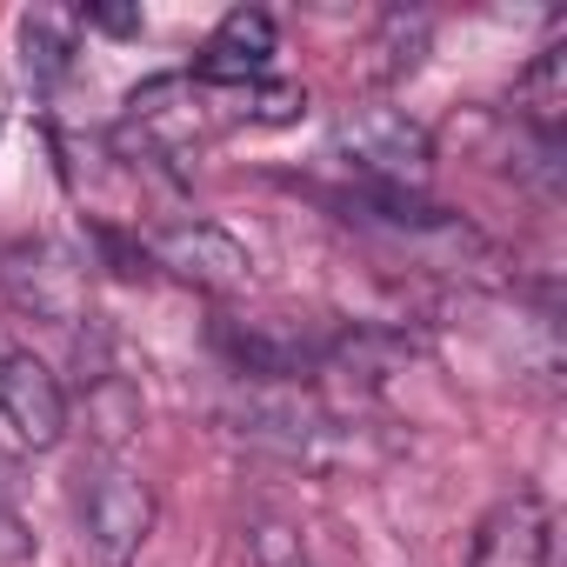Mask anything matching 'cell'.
<instances>
[{
	"label": "cell",
	"mask_w": 567,
	"mask_h": 567,
	"mask_svg": "<svg viewBox=\"0 0 567 567\" xmlns=\"http://www.w3.org/2000/svg\"><path fill=\"white\" fill-rule=\"evenodd\" d=\"M0 127H8V94H0Z\"/></svg>",
	"instance_id": "14"
},
{
	"label": "cell",
	"mask_w": 567,
	"mask_h": 567,
	"mask_svg": "<svg viewBox=\"0 0 567 567\" xmlns=\"http://www.w3.org/2000/svg\"><path fill=\"white\" fill-rule=\"evenodd\" d=\"M81 28H94V34H121V41H134V34L147 28V14H141V8H81Z\"/></svg>",
	"instance_id": "11"
},
{
	"label": "cell",
	"mask_w": 567,
	"mask_h": 567,
	"mask_svg": "<svg viewBox=\"0 0 567 567\" xmlns=\"http://www.w3.org/2000/svg\"><path fill=\"white\" fill-rule=\"evenodd\" d=\"M274 54H280V28L267 8H234L220 14V28L200 41L194 54V87H254L274 74Z\"/></svg>",
	"instance_id": "6"
},
{
	"label": "cell",
	"mask_w": 567,
	"mask_h": 567,
	"mask_svg": "<svg viewBox=\"0 0 567 567\" xmlns=\"http://www.w3.org/2000/svg\"><path fill=\"white\" fill-rule=\"evenodd\" d=\"M267 567H315V560H301V547H295V554H280V560H267Z\"/></svg>",
	"instance_id": "13"
},
{
	"label": "cell",
	"mask_w": 567,
	"mask_h": 567,
	"mask_svg": "<svg viewBox=\"0 0 567 567\" xmlns=\"http://www.w3.org/2000/svg\"><path fill=\"white\" fill-rule=\"evenodd\" d=\"M514 94H520V114H527L534 141H560V121H567V48H540Z\"/></svg>",
	"instance_id": "9"
},
{
	"label": "cell",
	"mask_w": 567,
	"mask_h": 567,
	"mask_svg": "<svg viewBox=\"0 0 567 567\" xmlns=\"http://www.w3.org/2000/svg\"><path fill=\"white\" fill-rule=\"evenodd\" d=\"M0 421H8L14 441L34 447V454L61 447L68 441V388H61V374L48 361L21 354V348H8V361H0Z\"/></svg>",
	"instance_id": "5"
},
{
	"label": "cell",
	"mask_w": 567,
	"mask_h": 567,
	"mask_svg": "<svg viewBox=\"0 0 567 567\" xmlns=\"http://www.w3.org/2000/svg\"><path fill=\"white\" fill-rule=\"evenodd\" d=\"M427 41H434V21H427V14H388L381 34L368 41V54H381V61H368L374 81H408V74L421 68Z\"/></svg>",
	"instance_id": "10"
},
{
	"label": "cell",
	"mask_w": 567,
	"mask_h": 567,
	"mask_svg": "<svg viewBox=\"0 0 567 567\" xmlns=\"http://www.w3.org/2000/svg\"><path fill=\"white\" fill-rule=\"evenodd\" d=\"M21 487H28L21 461H14V454H0V520H8V514L21 507Z\"/></svg>",
	"instance_id": "12"
},
{
	"label": "cell",
	"mask_w": 567,
	"mask_h": 567,
	"mask_svg": "<svg viewBox=\"0 0 567 567\" xmlns=\"http://www.w3.org/2000/svg\"><path fill=\"white\" fill-rule=\"evenodd\" d=\"M0 295L48 328H74L87 315V267L61 240H14L0 247Z\"/></svg>",
	"instance_id": "4"
},
{
	"label": "cell",
	"mask_w": 567,
	"mask_h": 567,
	"mask_svg": "<svg viewBox=\"0 0 567 567\" xmlns=\"http://www.w3.org/2000/svg\"><path fill=\"white\" fill-rule=\"evenodd\" d=\"M147 260L181 280L194 295H240L254 280V254L240 234H227L220 220H167L147 234Z\"/></svg>",
	"instance_id": "3"
},
{
	"label": "cell",
	"mask_w": 567,
	"mask_h": 567,
	"mask_svg": "<svg viewBox=\"0 0 567 567\" xmlns=\"http://www.w3.org/2000/svg\"><path fill=\"white\" fill-rule=\"evenodd\" d=\"M81 534L101 567H134L141 540L154 534V487L114 454L87 461L81 467Z\"/></svg>",
	"instance_id": "2"
},
{
	"label": "cell",
	"mask_w": 567,
	"mask_h": 567,
	"mask_svg": "<svg viewBox=\"0 0 567 567\" xmlns=\"http://www.w3.org/2000/svg\"><path fill=\"white\" fill-rule=\"evenodd\" d=\"M334 154L361 174V187H394V194H414L434 167V134L388 107V101H361L334 121Z\"/></svg>",
	"instance_id": "1"
},
{
	"label": "cell",
	"mask_w": 567,
	"mask_h": 567,
	"mask_svg": "<svg viewBox=\"0 0 567 567\" xmlns=\"http://www.w3.org/2000/svg\"><path fill=\"white\" fill-rule=\"evenodd\" d=\"M0 361H8V341H0Z\"/></svg>",
	"instance_id": "15"
},
{
	"label": "cell",
	"mask_w": 567,
	"mask_h": 567,
	"mask_svg": "<svg viewBox=\"0 0 567 567\" xmlns=\"http://www.w3.org/2000/svg\"><path fill=\"white\" fill-rule=\"evenodd\" d=\"M467 567H554V514L534 487H514L474 527Z\"/></svg>",
	"instance_id": "7"
},
{
	"label": "cell",
	"mask_w": 567,
	"mask_h": 567,
	"mask_svg": "<svg viewBox=\"0 0 567 567\" xmlns=\"http://www.w3.org/2000/svg\"><path fill=\"white\" fill-rule=\"evenodd\" d=\"M14 41H21V74H28L34 94H61V87L74 81V68H81V61H74L81 41H74L68 21H54V14H21Z\"/></svg>",
	"instance_id": "8"
}]
</instances>
